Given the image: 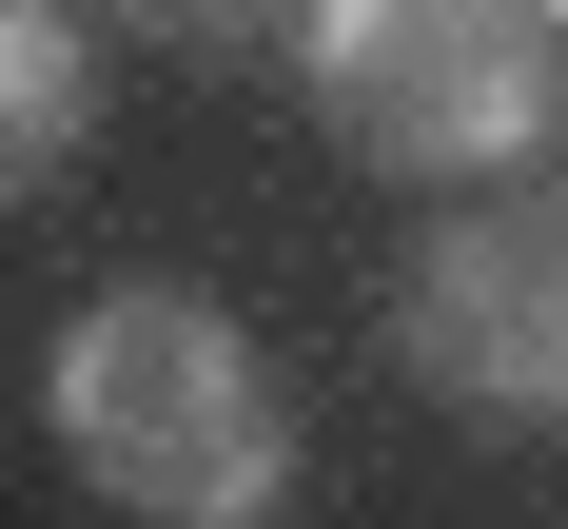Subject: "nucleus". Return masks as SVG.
Instances as JSON below:
<instances>
[{
  "label": "nucleus",
  "mask_w": 568,
  "mask_h": 529,
  "mask_svg": "<svg viewBox=\"0 0 568 529\" xmlns=\"http://www.w3.org/2000/svg\"><path fill=\"white\" fill-rule=\"evenodd\" d=\"M40 431H59V470H79L99 510H138V529H255V510H294L275 353L235 334L216 294H176V275H118L99 314L59 334Z\"/></svg>",
  "instance_id": "nucleus-1"
},
{
  "label": "nucleus",
  "mask_w": 568,
  "mask_h": 529,
  "mask_svg": "<svg viewBox=\"0 0 568 529\" xmlns=\"http://www.w3.org/2000/svg\"><path fill=\"white\" fill-rule=\"evenodd\" d=\"M294 59L373 176H510L568 138V0H294Z\"/></svg>",
  "instance_id": "nucleus-2"
},
{
  "label": "nucleus",
  "mask_w": 568,
  "mask_h": 529,
  "mask_svg": "<svg viewBox=\"0 0 568 529\" xmlns=\"http://www.w3.org/2000/svg\"><path fill=\"white\" fill-rule=\"evenodd\" d=\"M393 353H412V393L490 411V431H568V196H510V176H490V196L412 255Z\"/></svg>",
  "instance_id": "nucleus-3"
},
{
  "label": "nucleus",
  "mask_w": 568,
  "mask_h": 529,
  "mask_svg": "<svg viewBox=\"0 0 568 529\" xmlns=\"http://www.w3.org/2000/svg\"><path fill=\"white\" fill-rule=\"evenodd\" d=\"M79 157H99V40L59 0H0V216H40Z\"/></svg>",
  "instance_id": "nucleus-4"
},
{
  "label": "nucleus",
  "mask_w": 568,
  "mask_h": 529,
  "mask_svg": "<svg viewBox=\"0 0 568 529\" xmlns=\"http://www.w3.org/2000/svg\"><path fill=\"white\" fill-rule=\"evenodd\" d=\"M158 59H255V40H294V0H118Z\"/></svg>",
  "instance_id": "nucleus-5"
}]
</instances>
